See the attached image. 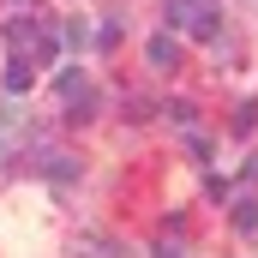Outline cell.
Instances as JSON below:
<instances>
[{
    "instance_id": "cell-1",
    "label": "cell",
    "mask_w": 258,
    "mask_h": 258,
    "mask_svg": "<svg viewBox=\"0 0 258 258\" xmlns=\"http://www.w3.org/2000/svg\"><path fill=\"white\" fill-rule=\"evenodd\" d=\"M60 102H66V120H90L96 114V90H90V78L72 66V72H60Z\"/></svg>"
},
{
    "instance_id": "cell-2",
    "label": "cell",
    "mask_w": 258,
    "mask_h": 258,
    "mask_svg": "<svg viewBox=\"0 0 258 258\" xmlns=\"http://www.w3.org/2000/svg\"><path fill=\"white\" fill-rule=\"evenodd\" d=\"M144 60L156 66V72H168V66H180V48H174V36H168V30H156V36L144 42Z\"/></svg>"
},
{
    "instance_id": "cell-3",
    "label": "cell",
    "mask_w": 258,
    "mask_h": 258,
    "mask_svg": "<svg viewBox=\"0 0 258 258\" xmlns=\"http://www.w3.org/2000/svg\"><path fill=\"white\" fill-rule=\"evenodd\" d=\"M30 84H36V60H30V54H24V48H18V60L6 66V90H12V96H24V90H30Z\"/></svg>"
},
{
    "instance_id": "cell-4",
    "label": "cell",
    "mask_w": 258,
    "mask_h": 258,
    "mask_svg": "<svg viewBox=\"0 0 258 258\" xmlns=\"http://www.w3.org/2000/svg\"><path fill=\"white\" fill-rule=\"evenodd\" d=\"M6 42H12V48H30V42H36V18H12V24H6Z\"/></svg>"
},
{
    "instance_id": "cell-5",
    "label": "cell",
    "mask_w": 258,
    "mask_h": 258,
    "mask_svg": "<svg viewBox=\"0 0 258 258\" xmlns=\"http://www.w3.org/2000/svg\"><path fill=\"white\" fill-rule=\"evenodd\" d=\"M234 228H240V234H252V228H258V198H252V192L234 204Z\"/></svg>"
},
{
    "instance_id": "cell-6",
    "label": "cell",
    "mask_w": 258,
    "mask_h": 258,
    "mask_svg": "<svg viewBox=\"0 0 258 258\" xmlns=\"http://www.w3.org/2000/svg\"><path fill=\"white\" fill-rule=\"evenodd\" d=\"M258 126V102H240V108H234V132H252Z\"/></svg>"
}]
</instances>
